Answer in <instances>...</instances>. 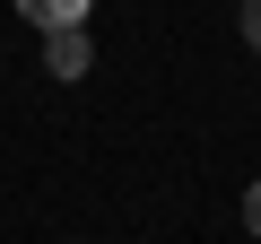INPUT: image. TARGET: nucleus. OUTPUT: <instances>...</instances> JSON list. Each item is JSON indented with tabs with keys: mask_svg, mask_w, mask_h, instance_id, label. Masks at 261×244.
Returning a JSON list of instances; mask_svg holds the SVG:
<instances>
[{
	"mask_svg": "<svg viewBox=\"0 0 261 244\" xmlns=\"http://www.w3.org/2000/svg\"><path fill=\"white\" fill-rule=\"evenodd\" d=\"M44 70H53V79H87V70H96V44H87V27H61V35H44Z\"/></svg>",
	"mask_w": 261,
	"mask_h": 244,
	"instance_id": "1",
	"label": "nucleus"
},
{
	"mask_svg": "<svg viewBox=\"0 0 261 244\" xmlns=\"http://www.w3.org/2000/svg\"><path fill=\"white\" fill-rule=\"evenodd\" d=\"M27 18H35L44 35H61V27H87V9H79V0H27Z\"/></svg>",
	"mask_w": 261,
	"mask_h": 244,
	"instance_id": "2",
	"label": "nucleus"
},
{
	"mask_svg": "<svg viewBox=\"0 0 261 244\" xmlns=\"http://www.w3.org/2000/svg\"><path fill=\"white\" fill-rule=\"evenodd\" d=\"M244 44L261 53V0H252V9H244Z\"/></svg>",
	"mask_w": 261,
	"mask_h": 244,
	"instance_id": "3",
	"label": "nucleus"
},
{
	"mask_svg": "<svg viewBox=\"0 0 261 244\" xmlns=\"http://www.w3.org/2000/svg\"><path fill=\"white\" fill-rule=\"evenodd\" d=\"M244 227H252V235H261V183H252V192H244Z\"/></svg>",
	"mask_w": 261,
	"mask_h": 244,
	"instance_id": "4",
	"label": "nucleus"
}]
</instances>
